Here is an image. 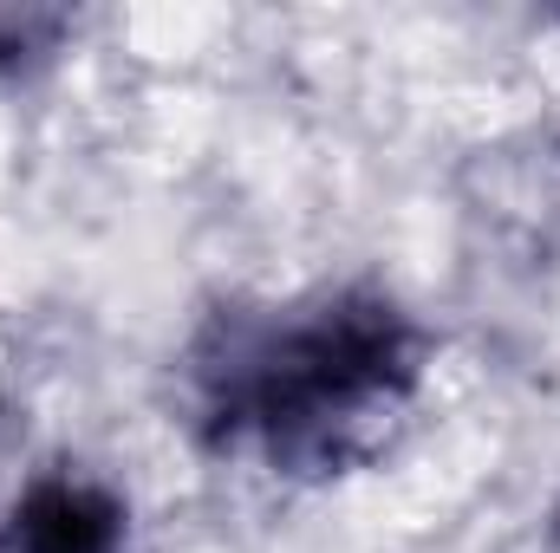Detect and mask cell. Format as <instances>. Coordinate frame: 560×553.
Masks as SVG:
<instances>
[{
  "label": "cell",
  "instance_id": "1",
  "mask_svg": "<svg viewBox=\"0 0 560 553\" xmlns=\"http://www.w3.org/2000/svg\"><path fill=\"white\" fill-rule=\"evenodd\" d=\"M418 339L385 299H332L300 319L229 326L202 365V411L222 443H261L275 462H339L359 430L405 404Z\"/></svg>",
  "mask_w": 560,
  "mask_h": 553
},
{
  "label": "cell",
  "instance_id": "2",
  "mask_svg": "<svg viewBox=\"0 0 560 553\" xmlns=\"http://www.w3.org/2000/svg\"><path fill=\"white\" fill-rule=\"evenodd\" d=\"M125 541V508L79 475H46L20 495L0 553H118Z\"/></svg>",
  "mask_w": 560,
  "mask_h": 553
}]
</instances>
